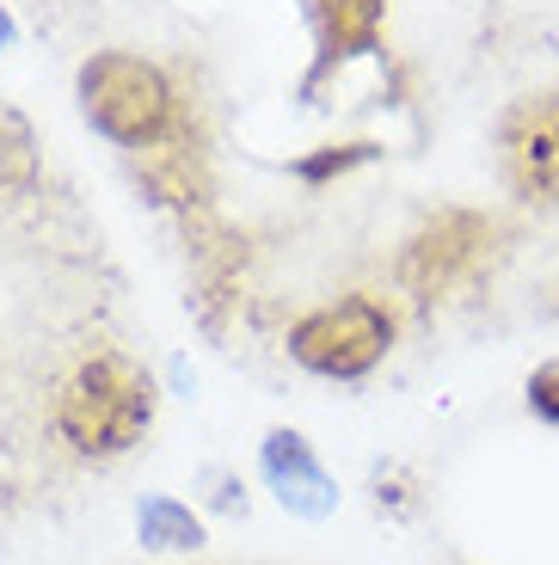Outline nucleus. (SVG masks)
<instances>
[{
    "mask_svg": "<svg viewBox=\"0 0 559 565\" xmlns=\"http://www.w3.org/2000/svg\"><path fill=\"white\" fill-rule=\"evenodd\" d=\"M155 375L124 351H98L74 369L56 394V437L86 461L129 455L155 424Z\"/></svg>",
    "mask_w": 559,
    "mask_h": 565,
    "instance_id": "f257e3e1",
    "label": "nucleus"
},
{
    "mask_svg": "<svg viewBox=\"0 0 559 565\" xmlns=\"http://www.w3.org/2000/svg\"><path fill=\"white\" fill-rule=\"evenodd\" d=\"M74 99L81 117L93 124V136H105L112 148H155L179 129V93H172L167 68L136 50H93L74 74Z\"/></svg>",
    "mask_w": 559,
    "mask_h": 565,
    "instance_id": "f03ea898",
    "label": "nucleus"
},
{
    "mask_svg": "<svg viewBox=\"0 0 559 565\" xmlns=\"http://www.w3.org/2000/svg\"><path fill=\"white\" fill-rule=\"evenodd\" d=\"M393 339H400V320H393L388 301L350 289V296L320 301V308L302 313L289 326L283 351H289L295 369H308L320 382H363L369 369L393 351Z\"/></svg>",
    "mask_w": 559,
    "mask_h": 565,
    "instance_id": "7ed1b4c3",
    "label": "nucleus"
},
{
    "mask_svg": "<svg viewBox=\"0 0 559 565\" xmlns=\"http://www.w3.org/2000/svg\"><path fill=\"white\" fill-rule=\"evenodd\" d=\"M504 253V227L498 215L467 210V203H449V210L424 215L419 234L405 241L400 253V282L412 301H455L462 289H474Z\"/></svg>",
    "mask_w": 559,
    "mask_h": 565,
    "instance_id": "20e7f679",
    "label": "nucleus"
},
{
    "mask_svg": "<svg viewBox=\"0 0 559 565\" xmlns=\"http://www.w3.org/2000/svg\"><path fill=\"white\" fill-rule=\"evenodd\" d=\"M498 179L517 203L559 210V86L529 93L498 117Z\"/></svg>",
    "mask_w": 559,
    "mask_h": 565,
    "instance_id": "39448f33",
    "label": "nucleus"
},
{
    "mask_svg": "<svg viewBox=\"0 0 559 565\" xmlns=\"http://www.w3.org/2000/svg\"><path fill=\"white\" fill-rule=\"evenodd\" d=\"M259 473L277 492V504L289 516H302V523H326L338 510V480L320 467V455H314V443L302 430H265V443H259Z\"/></svg>",
    "mask_w": 559,
    "mask_h": 565,
    "instance_id": "423d86ee",
    "label": "nucleus"
},
{
    "mask_svg": "<svg viewBox=\"0 0 559 565\" xmlns=\"http://www.w3.org/2000/svg\"><path fill=\"white\" fill-rule=\"evenodd\" d=\"M308 19H314V68L302 81L308 99L338 68H350V62H363V56H381L388 0H308Z\"/></svg>",
    "mask_w": 559,
    "mask_h": 565,
    "instance_id": "0eeeda50",
    "label": "nucleus"
},
{
    "mask_svg": "<svg viewBox=\"0 0 559 565\" xmlns=\"http://www.w3.org/2000/svg\"><path fill=\"white\" fill-rule=\"evenodd\" d=\"M136 541L148 553H197L203 547V516L172 492H148L136 504Z\"/></svg>",
    "mask_w": 559,
    "mask_h": 565,
    "instance_id": "6e6552de",
    "label": "nucleus"
},
{
    "mask_svg": "<svg viewBox=\"0 0 559 565\" xmlns=\"http://www.w3.org/2000/svg\"><path fill=\"white\" fill-rule=\"evenodd\" d=\"M38 129L25 124L19 105L0 99V198H25L38 184Z\"/></svg>",
    "mask_w": 559,
    "mask_h": 565,
    "instance_id": "1a4fd4ad",
    "label": "nucleus"
},
{
    "mask_svg": "<svg viewBox=\"0 0 559 565\" xmlns=\"http://www.w3.org/2000/svg\"><path fill=\"white\" fill-rule=\"evenodd\" d=\"M381 148L376 141H345V148H326V154H308V160H295V179L302 184H326V179H345L350 167H369Z\"/></svg>",
    "mask_w": 559,
    "mask_h": 565,
    "instance_id": "9d476101",
    "label": "nucleus"
},
{
    "mask_svg": "<svg viewBox=\"0 0 559 565\" xmlns=\"http://www.w3.org/2000/svg\"><path fill=\"white\" fill-rule=\"evenodd\" d=\"M376 504L393 510V516H419V480L405 473V467H376Z\"/></svg>",
    "mask_w": 559,
    "mask_h": 565,
    "instance_id": "9b49d317",
    "label": "nucleus"
},
{
    "mask_svg": "<svg viewBox=\"0 0 559 565\" xmlns=\"http://www.w3.org/2000/svg\"><path fill=\"white\" fill-rule=\"evenodd\" d=\"M523 394H529V412H535V418L559 424V356H547V363L535 369V375H529V387H523Z\"/></svg>",
    "mask_w": 559,
    "mask_h": 565,
    "instance_id": "f8f14e48",
    "label": "nucleus"
},
{
    "mask_svg": "<svg viewBox=\"0 0 559 565\" xmlns=\"http://www.w3.org/2000/svg\"><path fill=\"white\" fill-rule=\"evenodd\" d=\"M203 486H210V492H203V504H210V510H222V516H246V492H240L234 473L210 467V473H203Z\"/></svg>",
    "mask_w": 559,
    "mask_h": 565,
    "instance_id": "ddd939ff",
    "label": "nucleus"
},
{
    "mask_svg": "<svg viewBox=\"0 0 559 565\" xmlns=\"http://www.w3.org/2000/svg\"><path fill=\"white\" fill-rule=\"evenodd\" d=\"M13 38H19V25H13V13H7V7H0V56H7V50H13Z\"/></svg>",
    "mask_w": 559,
    "mask_h": 565,
    "instance_id": "4468645a",
    "label": "nucleus"
},
{
    "mask_svg": "<svg viewBox=\"0 0 559 565\" xmlns=\"http://www.w3.org/2000/svg\"><path fill=\"white\" fill-rule=\"evenodd\" d=\"M553 313H559V282H553Z\"/></svg>",
    "mask_w": 559,
    "mask_h": 565,
    "instance_id": "2eb2a0df",
    "label": "nucleus"
}]
</instances>
